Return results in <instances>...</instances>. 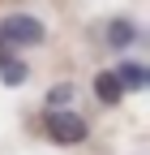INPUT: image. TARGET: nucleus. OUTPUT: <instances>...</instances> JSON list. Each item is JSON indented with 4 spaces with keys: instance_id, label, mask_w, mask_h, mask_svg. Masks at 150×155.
Returning a JSON list of instances; mask_svg holds the SVG:
<instances>
[{
    "instance_id": "nucleus-1",
    "label": "nucleus",
    "mask_w": 150,
    "mask_h": 155,
    "mask_svg": "<svg viewBox=\"0 0 150 155\" xmlns=\"http://www.w3.org/2000/svg\"><path fill=\"white\" fill-rule=\"evenodd\" d=\"M43 43V22L30 13H13L0 22V48H39Z\"/></svg>"
},
{
    "instance_id": "nucleus-2",
    "label": "nucleus",
    "mask_w": 150,
    "mask_h": 155,
    "mask_svg": "<svg viewBox=\"0 0 150 155\" xmlns=\"http://www.w3.org/2000/svg\"><path fill=\"white\" fill-rule=\"evenodd\" d=\"M47 138H56V142H82L86 138V121L77 112H64V108H52L47 112Z\"/></svg>"
},
{
    "instance_id": "nucleus-3",
    "label": "nucleus",
    "mask_w": 150,
    "mask_h": 155,
    "mask_svg": "<svg viewBox=\"0 0 150 155\" xmlns=\"http://www.w3.org/2000/svg\"><path fill=\"white\" fill-rule=\"evenodd\" d=\"M95 95H99V104H120L124 99V82L116 78V69H107L95 78Z\"/></svg>"
},
{
    "instance_id": "nucleus-4",
    "label": "nucleus",
    "mask_w": 150,
    "mask_h": 155,
    "mask_svg": "<svg viewBox=\"0 0 150 155\" xmlns=\"http://www.w3.org/2000/svg\"><path fill=\"white\" fill-rule=\"evenodd\" d=\"M26 78H30V69H26L22 61H17V56H9L5 48H0V82H9V86H22Z\"/></svg>"
},
{
    "instance_id": "nucleus-5",
    "label": "nucleus",
    "mask_w": 150,
    "mask_h": 155,
    "mask_svg": "<svg viewBox=\"0 0 150 155\" xmlns=\"http://www.w3.org/2000/svg\"><path fill=\"white\" fill-rule=\"evenodd\" d=\"M116 78L124 82V91H142V86L150 82L146 65H137V61H124V65H116Z\"/></svg>"
},
{
    "instance_id": "nucleus-6",
    "label": "nucleus",
    "mask_w": 150,
    "mask_h": 155,
    "mask_svg": "<svg viewBox=\"0 0 150 155\" xmlns=\"http://www.w3.org/2000/svg\"><path fill=\"white\" fill-rule=\"evenodd\" d=\"M133 39H137V30H133V22H124V17L107 26V43H111V48H129Z\"/></svg>"
},
{
    "instance_id": "nucleus-7",
    "label": "nucleus",
    "mask_w": 150,
    "mask_h": 155,
    "mask_svg": "<svg viewBox=\"0 0 150 155\" xmlns=\"http://www.w3.org/2000/svg\"><path fill=\"white\" fill-rule=\"evenodd\" d=\"M73 99V86H52V95H47V108H64Z\"/></svg>"
}]
</instances>
